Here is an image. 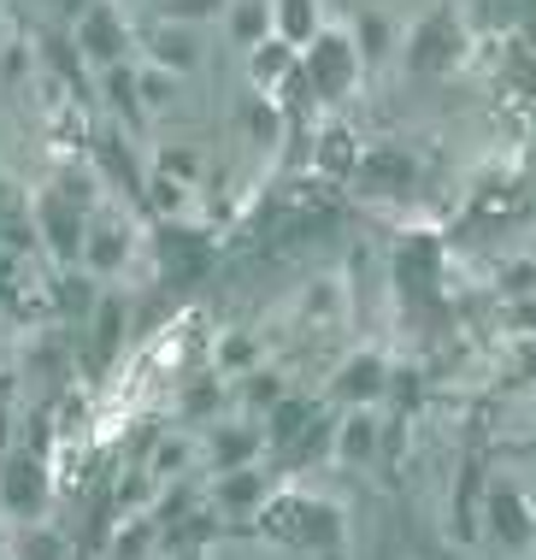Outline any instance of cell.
I'll return each mask as SVG.
<instances>
[{"instance_id": "6da1fadb", "label": "cell", "mask_w": 536, "mask_h": 560, "mask_svg": "<svg viewBox=\"0 0 536 560\" xmlns=\"http://www.w3.org/2000/svg\"><path fill=\"white\" fill-rule=\"evenodd\" d=\"M48 508H54V466L24 443L0 448V513L12 525H36L48 520Z\"/></svg>"}, {"instance_id": "7a4b0ae2", "label": "cell", "mask_w": 536, "mask_h": 560, "mask_svg": "<svg viewBox=\"0 0 536 560\" xmlns=\"http://www.w3.org/2000/svg\"><path fill=\"white\" fill-rule=\"evenodd\" d=\"M271 448V436L259 419H212V425H201V443H195V460L207 466V472H230V466H259Z\"/></svg>"}, {"instance_id": "3957f363", "label": "cell", "mask_w": 536, "mask_h": 560, "mask_svg": "<svg viewBox=\"0 0 536 560\" xmlns=\"http://www.w3.org/2000/svg\"><path fill=\"white\" fill-rule=\"evenodd\" d=\"M306 78H313V89L325 101H342L348 89H354V78H360V48H354V36L348 30H318L313 42H306Z\"/></svg>"}, {"instance_id": "277c9868", "label": "cell", "mask_w": 536, "mask_h": 560, "mask_svg": "<svg viewBox=\"0 0 536 560\" xmlns=\"http://www.w3.org/2000/svg\"><path fill=\"white\" fill-rule=\"evenodd\" d=\"M483 525H489V537H496L508 555L536 549V508H531V495L518 490V483H508V478L483 490Z\"/></svg>"}, {"instance_id": "5b68a950", "label": "cell", "mask_w": 536, "mask_h": 560, "mask_svg": "<svg viewBox=\"0 0 536 560\" xmlns=\"http://www.w3.org/2000/svg\"><path fill=\"white\" fill-rule=\"evenodd\" d=\"M330 396H336V407H383L389 401V360H383L377 348L348 354L330 377Z\"/></svg>"}, {"instance_id": "8992f818", "label": "cell", "mask_w": 536, "mask_h": 560, "mask_svg": "<svg viewBox=\"0 0 536 560\" xmlns=\"http://www.w3.org/2000/svg\"><path fill=\"white\" fill-rule=\"evenodd\" d=\"M207 502L224 520H254L271 502V478L266 466H230V472H207Z\"/></svg>"}, {"instance_id": "52a82bcc", "label": "cell", "mask_w": 536, "mask_h": 560, "mask_svg": "<svg viewBox=\"0 0 536 560\" xmlns=\"http://www.w3.org/2000/svg\"><path fill=\"white\" fill-rule=\"evenodd\" d=\"M330 454L348 472L372 466L377 460V407H342V419L330 425Z\"/></svg>"}, {"instance_id": "ba28073f", "label": "cell", "mask_w": 536, "mask_h": 560, "mask_svg": "<svg viewBox=\"0 0 536 560\" xmlns=\"http://www.w3.org/2000/svg\"><path fill=\"white\" fill-rule=\"evenodd\" d=\"M7 560H71V542L59 537L48 520H36V525H19V532H12Z\"/></svg>"}, {"instance_id": "9c48e42d", "label": "cell", "mask_w": 536, "mask_h": 560, "mask_svg": "<svg viewBox=\"0 0 536 560\" xmlns=\"http://www.w3.org/2000/svg\"><path fill=\"white\" fill-rule=\"evenodd\" d=\"M318 419V407L306 401V396H283L278 407H271L266 419H259V425H266V436H271V448H283V443H295V436L306 431Z\"/></svg>"}, {"instance_id": "30bf717a", "label": "cell", "mask_w": 536, "mask_h": 560, "mask_svg": "<svg viewBox=\"0 0 536 560\" xmlns=\"http://www.w3.org/2000/svg\"><path fill=\"white\" fill-rule=\"evenodd\" d=\"M195 460V443H189V431H172L160 448H153V460H148V478L153 483H177L183 478V466Z\"/></svg>"}, {"instance_id": "8fae6325", "label": "cell", "mask_w": 536, "mask_h": 560, "mask_svg": "<svg viewBox=\"0 0 536 560\" xmlns=\"http://www.w3.org/2000/svg\"><path fill=\"white\" fill-rule=\"evenodd\" d=\"M212 360H219V372H236L242 377V372H254L259 360H266V348H259L248 330H224L219 348H212Z\"/></svg>"}, {"instance_id": "7c38bea8", "label": "cell", "mask_w": 536, "mask_h": 560, "mask_svg": "<svg viewBox=\"0 0 536 560\" xmlns=\"http://www.w3.org/2000/svg\"><path fill=\"white\" fill-rule=\"evenodd\" d=\"M224 384H201V389H195V396H183V413H189V419H207V425H212V419H219L224 413Z\"/></svg>"}, {"instance_id": "4fadbf2b", "label": "cell", "mask_w": 536, "mask_h": 560, "mask_svg": "<svg viewBox=\"0 0 536 560\" xmlns=\"http://www.w3.org/2000/svg\"><path fill=\"white\" fill-rule=\"evenodd\" d=\"M12 532H19V525H12V520H7V513H0V560H7V555H12Z\"/></svg>"}]
</instances>
